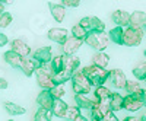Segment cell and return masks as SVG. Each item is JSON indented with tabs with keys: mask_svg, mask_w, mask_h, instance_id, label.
Segmentation results:
<instances>
[{
	"mask_svg": "<svg viewBox=\"0 0 146 121\" xmlns=\"http://www.w3.org/2000/svg\"><path fill=\"white\" fill-rule=\"evenodd\" d=\"M82 73L88 77V80L91 82V85L94 86H104L105 82L108 80L110 76V71L107 69H100L96 66H86L82 69Z\"/></svg>",
	"mask_w": 146,
	"mask_h": 121,
	"instance_id": "cell-1",
	"label": "cell"
},
{
	"mask_svg": "<svg viewBox=\"0 0 146 121\" xmlns=\"http://www.w3.org/2000/svg\"><path fill=\"white\" fill-rule=\"evenodd\" d=\"M72 89L76 95H88L92 92V85L88 77L82 73V70H76L72 76Z\"/></svg>",
	"mask_w": 146,
	"mask_h": 121,
	"instance_id": "cell-2",
	"label": "cell"
},
{
	"mask_svg": "<svg viewBox=\"0 0 146 121\" xmlns=\"http://www.w3.org/2000/svg\"><path fill=\"white\" fill-rule=\"evenodd\" d=\"M83 42H86L89 47L96 50V53H104L105 48L108 47L110 40L105 32H88Z\"/></svg>",
	"mask_w": 146,
	"mask_h": 121,
	"instance_id": "cell-3",
	"label": "cell"
},
{
	"mask_svg": "<svg viewBox=\"0 0 146 121\" xmlns=\"http://www.w3.org/2000/svg\"><path fill=\"white\" fill-rule=\"evenodd\" d=\"M143 35H145L143 29H133V28L127 26L126 29H123V45H126V47L140 45Z\"/></svg>",
	"mask_w": 146,
	"mask_h": 121,
	"instance_id": "cell-4",
	"label": "cell"
},
{
	"mask_svg": "<svg viewBox=\"0 0 146 121\" xmlns=\"http://www.w3.org/2000/svg\"><path fill=\"white\" fill-rule=\"evenodd\" d=\"M79 26H82L86 32H104L105 23L96 16H85L79 20Z\"/></svg>",
	"mask_w": 146,
	"mask_h": 121,
	"instance_id": "cell-5",
	"label": "cell"
},
{
	"mask_svg": "<svg viewBox=\"0 0 146 121\" xmlns=\"http://www.w3.org/2000/svg\"><path fill=\"white\" fill-rule=\"evenodd\" d=\"M36 83L42 91H51L56 86L51 77V71L47 70V64L41 66V69L36 70Z\"/></svg>",
	"mask_w": 146,
	"mask_h": 121,
	"instance_id": "cell-6",
	"label": "cell"
},
{
	"mask_svg": "<svg viewBox=\"0 0 146 121\" xmlns=\"http://www.w3.org/2000/svg\"><path fill=\"white\" fill-rule=\"evenodd\" d=\"M36 63H40L41 66H45V64H50L51 58H53V48L50 45H45V47H41L38 50H35V53L32 54V57Z\"/></svg>",
	"mask_w": 146,
	"mask_h": 121,
	"instance_id": "cell-7",
	"label": "cell"
},
{
	"mask_svg": "<svg viewBox=\"0 0 146 121\" xmlns=\"http://www.w3.org/2000/svg\"><path fill=\"white\" fill-rule=\"evenodd\" d=\"M110 112V106L108 102H98L94 101L92 106H91V117L92 121H102L104 117Z\"/></svg>",
	"mask_w": 146,
	"mask_h": 121,
	"instance_id": "cell-8",
	"label": "cell"
},
{
	"mask_svg": "<svg viewBox=\"0 0 146 121\" xmlns=\"http://www.w3.org/2000/svg\"><path fill=\"white\" fill-rule=\"evenodd\" d=\"M108 80L111 82V85L115 89H124L126 85H127V77H126L124 71L121 69H114V70L110 71Z\"/></svg>",
	"mask_w": 146,
	"mask_h": 121,
	"instance_id": "cell-9",
	"label": "cell"
},
{
	"mask_svg": "<svg viewBox=\"0 0 146 121\" xmlns=\"http://www.w3.org/2000/svg\"><path fill=\"white\" fill-rule=\"evenodd\" d=\"M82 44H83V41L73 38L72 35H70V37H67V40L62 44V51H63V56H66V57H69V56H75V53L80 48V45H82Z\"/></svg>",
	"mask_w": 146,
	"mask_h": 121,
	"instance_id": "cell-10",
	"label": "cell"
},
{
	"mask_svg": "<svg viewBox=\"0 0 146 121\" xmlns=\"http://www.w3.org/2000/svg\"><path fill=\"white\" fill-rule=\"evenodd\" d=\"M19 69L23 71V75L29 77V76L34 75V71H36L38 69H41V64H40V63H36L35 60L31 58V57H22Z\"/></svg>",
	"mask_w": 146,
	"mask_h": 121,
	"instance_id": "cell-11",
	"label": "cell"
},
{
	"mask_svg": "<svg viewBox=\"0 0 146 121\" xmlns=\"http://www.w3.org/2000/svg\"><path fill=\"white\" fill-rule=\"evenodd\" d=\"M47 37H48L50 41L62 45L67 40V37H69V31L64 29V28H58V26L57 28H51L50 31L47 32Z\"/></svg>",
	"mask_w": 146,
	"mask_h": 121,
	"instance_id": "cell-12",
	"label": "cell"
},
{
	"mask_svg": "<svg viewBox=\"0 0 146 121\" xmlns=\"http://www.w3.org/2000/svg\"><path fill=\"white\" fill-rule=\"evenodd\" d=\"M146 25V13L142 10H136L130 15L129 26L133 29H143Z\"/></svg>",
	"mask_w": 146,
	"mask_h": 121,
	"instance_id": "cell-13",
	"label": "cell"
},
{
	"mask_svg": "<svg viewBox=\"0 0 146 121\" xmlns=\"http://www.w3.org/2000/svg\"><path fill=\"white\" fill-rule=\"evenodd\" d=\"M10 50L13 53H16L18 56H21V57H28L31 54V47L23 40H19V38L13 40L10 42Z\"/></svg>",
	"mask_w": 146,
	"mask_h": 121,
	"instance_id": "cell-14",
	"label": "cell"
},
{
	"mask_svg": "<svg viewBox=\"0 0 146 121\" xmlns=\"http://www.w3.org/2000/svg\"><path fill=\"white\" fill-rule=\"evenodd\" d=\"M140 108H143V104L136 96L127 95L123 98V110H127L129 112H137Z\"/></svg>",
	"mask_w": 146,
	"mask_h": 121,
	"instance_id": "cell-15",
	"label": "cell"
},
{
	"mask_svg": "<svg viewBox=\"0 0 146 121\" xmlns=\"http://www.w3.org/2000/svg\"><path fill=\"white\" fill-rule=\"evenodd\" d=\"M111 20L115 23L118 28L123 26H129V20H130V15L126 10H114L111 13Z\"/></svg>",
	"mask_w": 146,
	"mask_h": 121,
	"instance_id": "cell-16",
	"label": "cell"
},
{
	"mask_svg": "<svg viewBox=\"0 0 146 121\" xmlns=\"http://www.w3.org/2000/svg\"><path fill=\"white\" fill-rule=\"evenodd\" d=\"M53 102H54V99H53L50 91H41L38 93V96H36V104H38L40 108H42V110H50L51 111Z\"/></svg>",
	"mask_w": 146,
	"mask_h": 121,
	"instance_id": "cell-17",
	"label": "cell"
},
{
	"mask_svg": "<svg viewBox=\"0 0 146 121\" xmlns=\"http://www.w3.org/2000/svg\"><path fill=\"white\" fill-rule=\"evenodd\" d=\"M50 6V12H51V16L56 22H63L64 16H66V9L60 5V2H50L48 3Z\"/></svg>",
	"mask_w": 146,
	"mask_h": 121,
	"instance_id": "cell-18",
	"label": "cell"
},
{
	"mask_svg": "<svg viewBox=\"0 0 146 121\" xmlns=\"http://www.w3.org/2000/svg\"><path fill=\"white\" fill-rule=\"evenodd\" d=\"M123 98H124V96H121L118 92H113L111 96H110V99H108L110 111L115 114V112L123 110Z\"/></svg>",
	"mask_w": 146,
	"mask_h": 121,
	"instance_id": "cell-19",
	"label": "cell"
},
{
	"mask_svg": "<svg viewBox=\"0 0 146 121\" xmlns=\"http://www.w3.org/2000/svg\"><path fill=\"white\" fill-rule=\"evenodd\" d=\"M67 106H69V105H67L63 99H54L53 106H51V114H53V117L64 118L66 111H67Z\"/></svg>",
	"mask_w": 146,
	"mask_h": 121,
	"instance_id": "cell-20",
	"label": "cell"
},
{
	"mask_svg": "<svg viewBox=\"0 0 146 121\" xmlns=\"http://www.w3.org/2000/svg\"><path fill=\"white\" fill-rule=\"evenodd\" d=\"M64 60H66V56L63 54H58V56H53L51 61H50V71L51 75L53 73H58L64 69Z\"/></svg>",
	"mask_w": 146,
	"mask_h": 121,
	"instance_id": "cell-21",
	"label": "cell"
},
{
	"mask_svg": "<svg viewBox=\"0 0 146 121\" xmlns=\"http://www.w3.org/2000/svg\"><path fill=\"white\" fill-rule=\"evenodd\" d=\"M110 64V56L105 53H95L92 56V66H96L100 69H107Z\"/></svg>",
	"mask_w": 146,
	"mask_h": 121,
	"instance_id": "cell-22",
	"label": "cell"
},
{
	"mask_svg": "<svg viewBox=\"0 0 146 121\" xmlns=\"http://www.w3.org/2000/svg\"><path fill=\"white\" fill-rule=\"evenodd\" d=\"M111 93H113V92L110 91L105 85H104V86H96V88H95V92H94L95 101H98V102H108Z\"/></svg>",
	"mask_w": 146,
	"mask_h": 121,
	"instance_id": "cell-23",
	"label": "cell"
},
{
	"mask_svg": "<svg viewBox=\"0 0 146 121\" xmlns=\"http://www.w3.org/2000/svg\"><path fill=\"white\" fill-rule=\"evenodd\" d=\"M72 76H73V73L70 70H66V69H63L62 71H58V73H53L51 75L54 85H64L66 82H69L72 79Z\"/></svg>",
	"mask_w": 146,
	"mask_h": 121,
	"instance_id": "cell-24",
	"label": "cell"
},
{
	"mask_svg": "<svg viewBox=\"0 0 146 121\" xmlns=\"http://www.w3.org/2000/svg\"><path fill=\"white\" fill-rule=\"evenodd\" d=\"M3 58H5V61H6L9 66L15 67V69H19L22 57H21V56H18L16 53H13L12 50H9V51H6V53L3 54Z\"/></svg>",
	"mask_w": 146,
	"mask_h": 121,
	"instance_id": "cell-25",
	"label": "cell"
},
{
	"mask_svg": "<svg viewBox=\"0 0 146 121\" xmlns=\"http://www.w3.org/2000/svg\"><path fill=\"white\" fill-rule=\"evenodd\" d=\"M5 110L10 115H23V114L27 112V110L23 106H21V105H18L15 102H10V101H6L5 102Z\"/></svg>",
	"mask_w": 146,
	"mask_h": 121,
	"instance_id": "cell-26",
	"label": "cell"
},
{
	"mask_svg": "<svg viewBox=\"0 0 146 121\" xmlns=\"http://www.w3.org/2000/svg\"><path fill=\"white\" fill-rule=\"evenodd\" d=\"M75 102H76V106L82 108V110H91V106L94 104L92 99H89L86 95H75Z\"/></svg>",
	"mask_w": 146,
	"mask_h": 121,
	"instance_id": "cell-27",
	"label": "cell"
},
{
	"mask_svg": "<svg viewBox=\"0 0 146 121\" xmlns=\"http://www.w3.org/2000/svg\"><path fill=\"white\" fill-rule=\"evenodd\" d=\"M79 66H80V58L79 57H76V56L66 57V60H64V69L66 70H70L72 73H75L79 69Z\"/></svg>",
	"mask_w": 146,
	"mask_h": 121,
	"instance_id": "cell-28",
	"label": "cell"
},
{
	"mask_svg": "<svg viewBox=\"0 0 146 121\" xmlns=\"http://www.w3.org/2000/svg\"><path fill=\"white\" fill-rule=\"evenodd\" d=\"M108 40H111L117 45H123V28H113L108 32Z\"/></svg>",
	"mask_w": 146,
	"mask_h": 121,
	"instance_id": "cell-29",
	"label": "cell"
},
{
	"mask_svg": "<svg viewBox=\"0 0 146 121\" xmlns=\"http://www.w3.org/2000/svg\"><path fill=\"white\" fill-rule=\"evenodd\" d=\"M133 76L137 80L146 79V61H139L135 67H133Z\"/></svg>",
	"mask_w": 146,
	"mask_h": 121,
	"instance_id": "cell-30",
	"label": "cell"
},
{
	"mask_svg": "<svg viewBox=\"0 0 146 121\" xmlns=\"http://www.w3.org/2000/svg\"><path fill=\"white\" fill-rule=\"evenodd\" d=\"M53 118V114L50 110H42V108H40L38 111H36L32 117V121H51Z\"/></svg>",
	"mask_w": 146,
	"mask_h": 121,
	"instance_id": "cell-31",
	"label": "cell"
},
{
	"mask_svg": "<svg viewBox=\"0 0 146 121\" xmlns=\"http://www.w3.org/2000/svg\"><path fill=\"white\" fill-rule=\"evenodd\" d=\"M124 89H126L127 95H133V96H136V95L142 91L139 82H136V80H127V85H126Z\"/></svg>",
	"mask_w": 146,
	"mask_h": 121,
	"instance_id": "cell-32",
	"label": "cell"
},
{
	"mask_svg": "<svg viewBox=\"0 0 146 121\" xmlns=\"http://www.w3.org/2000/svg\"><path fill=\"white\" fill-rule=\"evenodd\" d=\"M53 99H62L63 96L66 95V89H64V85H56V86L50 91Z\"/></svg>",
	"mask_w": 146,
	"mask_h": 121,
	"instance_id": "cell-33",
	"label": "cell"
},
{
	"mask_svg": "<svg viewBox=\"0 0 146 121\" xmlns=\"http://www.w3.org/2000/svg\"><path fill=\"white\" fill-rule=\"evenodd\" d=\"M78 117H80V110L78 106H67V111H66V115L64 118L67 121H75Z\"/></svg>",
	"mask_w": 146,
	"mask_h": 121,
	"instance_id": "cell-34",
	"label": "cell"
},
{
	"mask_svg": "<svg viewBox=\"0 0 146 121\" xmlns=\"http://www.w3.org/2000/svg\"><path fill=\"white\" fill-rule=\"evenodd\" d=\"M13 22V16H12L9 12H3L2 15H0V28H7V26H10V23Z\"/></svg>",
	"mask_w": 146,
	"mask_h": 121,
	"instance_id": "cell-35",
	"label": "cell"
},
{
	"mask_svg": "<svg viewBox=\"0 0 146 121\" xmlns=\"http://www.w3.org/2000/svg\"><path fill=\"white\" fill-rule=\"evenodd\" d=\"M86 31H85L82 26H79V25H75L72 28V37L73 38H76V40H80V41H83L85 40V37H86Z\"/></svg>",
	"mask_w": 146,
	"mask_h": 121,
	"instance_id": "cell-36",
	"label": "cell"
},
{
	"mask_svg": "<svg viewBox=\"0 0 146 121\" xmlns=\"http://www.w3.org/2000/svg\"><path fill=\"white\" fill-rule=\"evenodd\" d=\"M60 5H62L64 9L66 7H78L80 5L79 0H63V2H60Z\"/></svg>",
	"mask_w": 146,
	"mask_h": 121,
	"instance_id": "cell-37",
	"label": "cell"
},
{
	"mask_svg": "<svg viewBox=\"0 0 146 121\" xmlns=\"http://www.w3.org/2000/svg\"><path fill=\"white\" fill-rule=\"evenodd\" d=\"M131 96H133V95H131ZM136 98H139L140 102L143 104V106H146V89H142V91L136 95Z\"/></svg>",
	"mask_w": 146,
	"mask_h": 121,
	"instance_id": "cell-38",
	"label": "cell"
},
{
	"mask_svg": "<svg viewBox=\"0 0 146 121\" xmlns=\"http://www.w3.org/2000/svg\"><path fill=\"white\" fill-rule=\"evenodd\" d=\"M102 121H120L118 118H117V115L114 114V112H111V111H110L105 117H104V120Z\"/></svg>",
	"mask_w": 146,
	"mask_h": 121,
	"instance_id": "cell-39",
	"label": "cell"
},
{
	"mask_svg": "<svg viewBox=\"0 0 146 121\" xmlns=\"http://www.w3.org/2000/svg\"><path fill=\"white\" fill-rule=\"evenodd\" d=\"M7 42H9V38L6 37V34H2V32H0V47H5Z\"/></svg>",
	"mask_w": 146,
	"mask_h": 121,
	"instance_id": "cell-40",
	"label": "cell"
},
{
	"mask_svg": "<svg viewBox=\"0 0 146 121\" xmlns=\"http://www.w3.org/2000/svg\"><path fill=\"white\" fill-rule=\"evenodd\" d=\"M7 86H9L7 80L5 77H0V89H7Z\"/></svg>",
	"mask_w": 146,
	"mask_h": 121,
	"instance_id": "cell-41",
	"label": "cell"
},
{
	"mask_svg": "<svg viewBox=\"0 0 146 121\" xmlns=\"http://www.w3.org/2000/svg\"><path fill=\"white\" fill-rule=\"evenodd\" d=\"M123 121H140V118H137V117H126Z\"/></svg>",
	"mask_w": 146,
	"mask_h": 121,
	"instance_id": "cell-42",
	"label": "cell"
},
{
	"mask_svg": "<svg viewBox=\"0 0 146 121\" xmlns=\"http://www.w3.org/2000/svg\"><path fill=\"white\" fill-rule=\"evenodd\" d=\"M75 121H89V120H88V118H85L83 115H80V117H78Z\"/></svg>",
	"mask_w": 146,
	"mask_h": 121,
	"instance_id": "cell-43",
	"label": "cell"
},
{
	"mask_svg": "<svg viewBox=\"0 0 146 121\" xmlns=\"http://www.w3.org/2000/svg\"><path fill=\"white\" fill-rule=\"evenodd\" d=\"M5 12V5H3V2H0V15H2Z\"/></svg>",
	"mask_w": 146,
	"mask_h": 121,
	"instance_id": "cell-44",
	"label": "cell"
},
{
	"mask_svg": "<svg viewBox=\"0 0 146 121\" xmlns=\"http://www.w3.org/2000/svg\"><path fill=\"white\" fill-rule=\"evenodd\" d=\"M140 121H146V114H145V115H143V117L140 118Z\"/></svg>",
	"mask_w": 146,
	"mask_h": 121,
	"instance_id": "cell-45",
	"label": "cell"
},
{
	"mask_svg": "<svg viewBox=\"0 0 146 121\" xmlns=\"http://www.w3.org/2000/svg\"><path fill=\"white\" fill-rule=\"evenodd\" d=\"M143 29H145V31H143V32H146V25H145V28H143Z\"/></svg>",
	"mask_w": 146,
	"mask_h": 121,
	"instance_id": "cell-46",
	"label": "cell"
},
{
	"mask_svg": "<svg viewBox=\"0 0 146 121\" xmlns=\"http://www.w3.org/2000/svg\"><path fill=\"white\" fill-rule=\"evenodd\" d=\"M7 121H15V120H12V118H10V120H7Z\"/></svg>",
	"mask_w": 146,
	"mask_h": 121,
	"instance_id": "cell-47",
	"label": "cell"
},
{
	"mask_svg": "<svg viewBox=\"0 0 146 121\" xmlns=\"http://www.w3.org/2000/svg\"><path fill=\"white\" fill-rule=\"evenodd\" d=\"M143 54H145V57H146V50H145V53H143Z\"/></svg>",
	"mask_w": 146,
	"mask_h": 121,
	"instance_id": "cell-48",
	"label": "cell"
},
{
	"mask_svg": "<svg viewBox=\"0 0 146 121\" xmlns=\"http://www.w3.org/2000/svg\"><path fill=\"white\" fill-rule=\"evenodd\" d=\"M145 82H146V79H145Z\"/></svg>",
	"mask_w": 146,
	"mask_h": 121,
	"instance_id": "cell-49",
	"label": "cell"
}]
</instances>
